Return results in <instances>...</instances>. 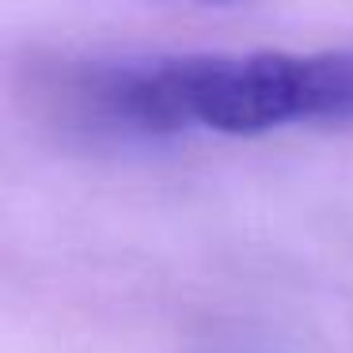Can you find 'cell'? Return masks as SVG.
Segmentation results:
<instances>
[{
	"label": "cell",
	"instance_id": "6da1fadb",
	"mask_svg": "<svg viewBox=\"0 0 353 353\" xmlns=\"http://www.w3.org/2000/svg\"><path fill=\"white\" fill-rule=\"evenodd\" d=\"M61 103L110 137H259L353 122V50H247L88 61L61 77Z\"/></svg>",
	"mask_w": 353,
	"mask_h": 353
},
{
	"label": "cell",
	"instance_id": "7a4b0ae2",
	"mask_svg": "<svg viewBox=\"0 0 353 353\" xmlns=\"http://www.w3.org/2000/svg\"><path fill=\"white\" fill-rule=\"evenodd\" d=\"M205 4H228V0H205Z\"/></svg>",
	"mask_w": 353,
	"mask_h": 353
}]
</instances>
